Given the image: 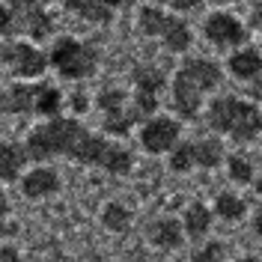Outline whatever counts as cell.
I'll return each mask as SVG.
<instances>
[{
	"label": "cell",
	"instance_id": "1",
	"mask_svg": "<svg viewBox=\"0 0 262 262\" xmlns=\"http://www.w3.org/2000/svg\"><path fill=\"white\" fill-rule=\"evenodd\" d=\"M27 155L30 158H51V155H69L81 164H93L107 173L125 176L131 170V152L116 146L111 140L86 131L78 119L54 116L45 125L30 131L27 137Z\"/></svg>",
	"mask_w": 262,
	"mask_h": 262
},
{
	"label": "cell",
	"instance_id": "2",
	"mask_svg": "<svg viewBox=\"0 0 262 262\" xmlns=\"http://www.w3.org/2000/svg\"><path fill=\"white\" fill-rule=\"evenodd\" d=\"M221 83V66L214 60H188L173 83V101L185 119L200 114V101Z\"/></svg>",
	"mask_w": 262,
	"mask_h": 262
},
{
	"label": "cell",
	"instance_id": "3",
	"mask_svg": "<svg viewBox=\"0 0 262 262\" xmlns=\"http://www.w3.org/2000/svg\"><path fill=\"white\" fill-rule=\"evenodd\" d=\"M209 125L214 131L232 134L235 140H253L262 131V111L235 96H221L209 107Z\"/></svg>",
	"mask_w": 262,
	"mask_h": 262
},
{
	"label": "cell",
	"instance_id": "4",
	"mask_svg": "<svg viewBox=\"0 0 262 262\" xmlns=\"http://www.w3.org/2000/svg\"><path fill=\"white\" fill-rule=\"evenodd\" d=\"M96 60H98L96 48H93V45H83V42L72 39V36H63V39L54 45V51H51L54 69H57L63 78H72V81L93 75Z\"/></svg>",
	"mask_w": 262,
	"mask_h": 262
},
{
	"label": "cell",
	"instance_id": "5",
	"mask_svg": "<svg viewBox=\"0 0 262 262\" xmlns=\"http://www.w3.org/2000/svg\"><path fill=\"white\" fill-rule=\"evenodd\" d=\"M140 30L146 33V36H158L164 39V45L173 51V54H182V51L191 48V30H188V24L176 15H167L161 9H140Z\"/></svg>",
	"mask_w": 262,
	"mask_h": 262
},
{
	"label": "cell",
	"instance_id": "6",
	"mask_svg": "<svg viewBox=\"0 0 262 262\" xmlns=\"http://www.w3.org/2000/svg\"><path fill=\"white\" fill-rule=\"evenodd\" d=\"M0 66L15 72L18 78H39L45 72V54L24 42H0Z\"/></svg>",
	"mask_w": 262,
	"mask_h": 262
},
{
	"label": "cell",
	"instance_id": "7",
	"mask_svg": "<svg viewBox=\"0 0 262 262\" xmlns=\"http://www.w3.org/2000/svg\"><path fill=\"white\" fill-rule=\"evenodd\" d=\"M9 12H12V24L15 30L27 33L33 39H45L54 30L51 15L39 6V0H9Z\"/></svg>",
	"mask_w": 262,
	"mask_h": 262
},
{
	"label": "cell",
	"instance_id": "8",
	"mask_svg": "<svg viewBox=\"0 0 262 262\" xmlns=\"http://www.w3.org/2000/svg\"><path fill=\"white\" fill-rule=\"evenodd\" d=\"M98 107L104 114V128L111 134H125L137 122L134 119V107H125V93L122 90H104L98 96Z\"/></svg>",
	"mask_w": 262,
	"mask_h": 262
},
{
	"label": "cell",
	"instance_id": "9",
	"mask_svg": "<svg viewBox=\"0 0 262 262\" xmlns=\"http://www.w3.org/2000/svg\"><path fill=\"white\" fill-rule=\"evenodd\" d=\"M176 140H179V122L176 119H167V116H155V119H149L143 131H140V143L146 152H167V149L176 146Z\"/></svg>",
	"mask_w": 262,
	"mask_h": 262
},
{
	"label": "cell",
	"instance_id": "10",
	"mask_svg": "<svg viewBox=\"0 0 262 262\" xmlns=\"http://www.w3.org/2000/svg\"><path fill=\"white\" fill-rule=\"evenodd\" d=\"M206 36H209V42H214V45H242L247 39L242 21L227 15V12H214L206 21Z\"/></svg>",
	"mask_w": 262,
	"mask_h": 262
},
{
	"label": "cell",
	"instance_id": "11",
	"mask_svg": "<svg viewBox=\"0 0 262 262\" xmlns=\"http://www.w3.org/2000/svg\"><path fill=\"white\" fill-rule=\"evenodd\" d=\"M69 12H75V15L86 18V21H93V24H107L111 21V9L116 6H131L134 0H60Z\"/></svg>",
	"mask_w": 262,
	"mask_h": 262
},
{
	"label": "cell",
	"instance_id": "12",
	"mask_svg": "<svg viewBox=\"0 0 262 262\" xmlns=\"http://www.w3.org/2000/svg\"><path fill=\"white\" fill-rule=\"evenodd\" d=\"M149 242L155 247H164V250H173V247L182 245V224L173 221V217H158L149 224Z\"/></svg>",
	"mask_w": 262,
	"mask_h": 262
},
{
	"label": "cell",
	"instance_id": "13",
	"mask_svg": "<svg viewBox=\"0 0 262 262\" xmlns=\"http://www.w3.org/2000/svg\"><path fill=\"white\" fill-rule=\"evenodd\" d=\"M57 188H60V179H57V173H54V170H48V167H39V170L27 173V176H24V182H21V191H24L27 196H33V200L54 194Z\"/></svg>",
	"mask_w": 262,
	"mask_h": 262
},
{
	"label": "cell",
	"instance_id": "14",
	"mask_svg": "<svg viewBox=\"0 0 262 262\" xmlns=\"http://www.w3.org/2000/svg\"><path fill=\"white\" fill-rule=\"evenodd\" d=\"M229 72L235 78H242V81L259 78L262 75V54L253 48H245V51H238V54H232L229 57Z\"/></svg>",
	"mask_w": 262,
	"mask_h": 262
},
{
	"label": "cell",
	"instance_id": "15",
	"mask_svg": "<svg viewBox=\"0 0 262 262\" xmlns=\"http://www.w3.org/2000/svg\"><path fill=\"white\" fill-rule=\"evenodd\" d=\"M27 158H30L27 155V146L12 143V140L0 143V179H15Z\"/></svg>",
	"mask_w": 262,
	"mask_h": 262
},
{
	"label": "cell",
	"instance_id": "16",
	"mask_svg": "<svg viewBox=\"0 0 262 262\" xmlns=\"http://www.w3.org/2000/svg\"><path fill=\"white\" fill-rule=\"evenodd\" d=\"M134 86H137V93H143V96H161L164 72L158 69V66L140 63L137 69H134Z\"/></svg>",
	"mask_w": 262,
	"mask_h": 262
},
{
	"label": "cell",
	"instance_id": "17",
	"mask_svg": "<svg viewBox=\"0 0 262 262\" xmlns=\"http://www.w3.org/2000/svg\"><path fill=\"white\" fill-rule=\"evenodd\" d=\"M36 98H39V86L15 83V86L6 93V104H9L12 114H33V111H36Z\"/></svg>",
	"mask_w": 262,
	"mask_h": 262
},
{
	"label": "cell",
	"instance_id": "18",
	"mask_svg": "<svg viewBox=\"0 0 262 262\" xmlns=\"http://www.w3.org/2000/svg\"><path fill=\"white\" fill-rule=\"evenodd\" d=\"M209 227H212L209 209H206L203 203H191L188 212H185V229H188V235H191V238H203V235L209 232Z\"/></svg>",
	"mask_w": 262,
	"mask_h": 262
},
{
	"label": "cell",
	"instance_id": "19",
	"mask_svg": "<svg viewBox=\"0 0 262 262\" xmlns=\"http://www.w3.org/2000/svg\"><path fill=\"white\" fill-rule=\"evenodd\" d=\"M224 158V149L217 140H196L194 143V164L206 167V170H214Z\"/></svg>",
	"mask_w": 262,
	"mask_h": 262
},
{
	"label": "cell",
	"instance_id": "20",
	"mask_svg": "<svg viewBox=\"0 0 262 262\" xmlns=\"http://www.w3.org/2000/svg\"><path fill=\"white\" fill-rule=\"evenodd\" d=\"M63 107V96L57 86L51 83H39V98H36V114H45V116H57V111Z\"/></svg>",
	"mask_w": 262,
	"mask_h": 262
},
{
	"label": "cell",
	"instance_id": "21",
	"mask_svg": "<svg viewBox=\"0 0 262 262\" xmlns=\"http://www.w3.org/2000/svg\"><path fill=\"white\" fill-rule=\"evenodd\" d=\"M214 212L221 214L224 221H238L242 214L247 212L245 200L235 194H217V200H214Z\"/></svg>",
	"mask_w": 262,
	"mask_h": 262
},
{
	"label": "cell",
	"instance_id": "22",
	"mask_svg": "<svg viewBox=\"0 0 262 262\" xmlns=\"http://www.w3.org/2000/svg\"><path fill=\"white\" fill-rule=\"evenodd\" d=\"M101 221H104V227L114 229V232H125L131 224V214L125 206H119V203H111L107 209H104V214H101Z\"/></svg>",
	"mask_w": 262,
	"mask_h": 262
},
{
	"label": "cell",
	"instance_id": "23",
	"mask_svg": "<svg viewBox=\"0 0 262 262\" xmlns=\"http://www.w3.org/2000/svg\"><path fill=\"white\" fill-rule=\"evenodd\" d=\"M229 179L242 182V185L253 182V164L247 155H229Z\"/></svg>",
	"mask_w": 262,
	"mask_h": 262
},
{
	"label": "cell",
	"instance_id": "24",
	"mask_svg": "<svg viewBox=\"0 0 262 262\" xmlns=\"http://www.w3.org/2000/svg\"><path fill=\"white\" fill-rule=\"evenodd\" d=\"M170 167L176 173H185L194 167V143H182V146L173 149V158H170Z\"/></svg>",
	"mask_w": 262,
	"mask_h": 262
},
{
	"label": "cell",
	"instance_id": "25",
	"mask_svg": "<svg viewBox=\"0 0 262 262\" xmlns=\"http://www.w3.org/2000/svg\"><path fill=\"white\" fill-rule=\"evenodd\" d=\"M224 253H227L224 242H209L206 247H200V250L191 253V262H221L224 259Z\"/></svg>",
	"mask_w": 262,
	"mask_h": 262
},
{
	"label": "cell",
	"instance_id": "26",
	"mask_svg": "<svg viewBox=\"0 0 262 262\" xmlns=\"http://www.w3.org/2000/svg\"><path fill=\"white\" fill-rule=\"evenodd\" d=\"M6 214H9V203H6V194H3V188H0V238L15 229V227H6V221H3Z\"/></svg>",
	"mask_w": 262,
	"mask_h": 262
},
{
	"label": "cell",
	"instance_id": "27",
	"mask_svg": "<svg viewBox=\"0 0 262 262\" xmlns=\"http://www.w3.org/2000/svg\"><path fill=\"white\" fill-rule=\"evenodd\" d=\"M15 30V24H12V12L0 3V33H12Z\"/></svg>",
	"mask_w": 262,
	"mask_h": 262
},
{
	"label": "cell",
	"instance_id": "28",
	"mask_svg": "<svg viewBox=\"0 0 262 262\" xmlns=\"http://www.w3.org/2000/svg\"><path fill=\"white\" fill-rule=\"evenodd\" d=\"M155 3H167V6H173V9H196L200 6V0H155Z\"/></svg>",
	"mask_w": 262,
	"mask_h": 262
},
{
	"label": "cell",
	"instance_id": "29",
	"mask_svg": "<svg viewBox=\"0 0 262 262\" xmlns=\"http://www.w3.org/2000/svg\"><path fill=\"white\" fill-rule=\"evenodd\" d=\"M0 262H21V256H18V250L12 245L0 247Z\"/></svg>",
	"mask_w": 262,
	"mask_h": 262
},
{
	"label": "cell",
	"instance_id": "30",
	"mask_svg": "<svg viewBox=\"0 0 262 262\" xmlns=\"http://www.w3.org/2000/svg\"><path fill=\"white\" fill-rule=\"evenodd\" d=\"M250 21H253V27H259V30H262V3L256 6V9H253V15H250Z\"/></svg>",
	"mask_w": 262,
	"mask_h": 262
},
{
	"label": "cell",
	"instance_id": "31",
	"mask_svg": "<svg viewBox=\"0 0 262 262\" xmlns=\"http://www.w3.org/2000/svg\"><path fill=\"white\" fill-rule=\"evenodd\" d=\"M253 232H256V235L262 238V209H259L256 214H253Z\"/></svg>",
	"mask_w": 262,
	"mask_h": 262
},
{
	"label": "cell",
	"instance_id": "32",
	"mask_svg": "<svg viewBox=\"0 0 262 262\" xmlns=\"http://www.w3.org/2000/svg\"><path fill=\"white\" fill-rule=\"evenodd\" d=\"M3 111H9V104H6V96L0 93V114H3Z\"/></svg>",
	"mask_w": 262,
	"mask_h": 262
},
{
	"label": "cell",
	"instance_id": "33",
	"mask_svg": "<svg viewBox=\"0 0 262 262\" xmlns=\"http://www.w3.org/2000/svg\"><path fill=\"white\" fill-rule=\"evenodd\" d=\"M247 90H250V96H253V93H256V96H262V83H256V86H247Z\"/></svg>",
	"mask_w": 262,
	"mask_h": 262
},
{
	"label": "cell",
	"instance_id": "34",
	"mask_svg": "<svg viewBox=\"0 0 262 262\" xmlns=\"http://www.w3.org/2000/svg\"><path fill=\"white\" fill-rule=\"evenodd\" d=\"M256 194H262V176L256 179Z\"/></svg>",
	"mask_w": 262,
	"mask_h": 262
},
{
	"label": "cell",
	"instance_id": "35",
	"mask_svg": "<svg viewBox=\"0 0 262 262\" xmlns=\"http://www.w3.org/2000/svg\"><path fill=\"white\" fill-rule=\"evenodd\" d=\"M238 262H256V259H238Z\"/></svg>",
	"mask_w": 262,
	"mask_h": 262
},
{
	"label": "cell",
	"instance_id": "36",
	"mask_svg": "<svg viewBox=\"0 0 262 262\" xmlns=\"http://www.w3.org/2000/svg\"><path fill=\"white\" fill-rule=\"evenodd\" d=\"M214 3H229V0H214Z\"/></svg>",
	"mask_w": 262,
	"mask_h": 262
}]
</instances>
